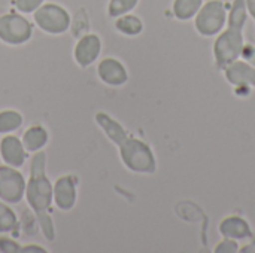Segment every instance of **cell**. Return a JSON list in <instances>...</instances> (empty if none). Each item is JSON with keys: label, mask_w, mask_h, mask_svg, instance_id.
I'll return each mask as SVG.
<instances>
[{"label": "cell", "mask_w": 255, "mask_h": 253, "mask_svg": "<svg viewBox=\"0 0 255 253\" xmlns=\"http://www.w3.org/2000/svg\"><path fill=\"white\" fill-rule=\"evenodd\" d=\"M96 122L105 136L118 148L120 158L130 171L139 174H152L157 170L155 157L145 142L130 136L118 121L105 112L96 113Z\"/></svg>", "instance_id": "6da1fadb"}, {"label": "cell", "mask_w": 255, "mask_h": 253, "mask_svg": "<svg viewBox=\"0 0 255 253\" xmlns=\"http://www.w3.org/2000/svg\"><path fill=\"white\" fill-rule=\"evenodd\" d=\"M24 195L30 210L36 215L43 237L48 242H54L55 227L49 215L52 204V185L46 176V154L43 149L34 152L30 161V176L25 182Z\"/></svg>", "instance_id": "7a4b0ae2"}, {"label": "cell", "mask_w": 255, "mask_h": 253, "mask_svg": "<svg viewBox=\"0 0 255 253\" xmlns=\"http://www.w3.org/2000/svg\"><path fill=\"white\" fill-rule=\"evenodd\" d=\"M248 19L245 0H235L227 16L226 30L220 31L214 43V57L220 69H226L230 63L236 61L245 46L244 28Z\"/></svg>", "instance_id": "3957f363"}, {"label": "cell", "mask_w": 255, "mask_h": 253, "mask_svg": "<svg viewBox=\"0 0 255 253\" xmlns=\"http://www.w3.org/2000/svg\"><path fill=\"white\" fill-rule=\"evenodd\" d=\"M229 10L223 0H208L194 16V27L202 36H215L227 24Z\"/></svg>", "instance_id": "277c9868"}, {"label": "cell", "mask_w": 255, "mask_h": 253, "mask_svg": "<svg viewBox=\"0 0 255 253\" xmlns=\"http://www.w3.org/2000/svg\"><path fill=\"white\" fill-rule=\"evenodd\" d=\"M33 22L39 30L48 34H63L72 24L70 13L57 3H43L33 12Z\"/></svg>", "instance_id": "5b68a950"}, {"label": "cell", "mask_w": 255, "mask_h": 253, "mask_svg": "<svg viewBox=\"0 0 255 253\" xmlns=\"http://www.w3.org/2000/svg\"><path fill=\"white\" fill-rule=\"evenodd\" d=\"M33 36L31 22L19 12L0 15V40L6 45H22Z\"/></svg>", "instance_id": "8992f818"}, {"label": "cell", "mask_w": 255, "mask_h": 253, "mask_svg": "<svg viewBox=\"0 0 255 253\" xmlns=\"http://www.w3.org/2000/svg\"><path fill=\"white\" fill-rule=\"evenodd\" d=\"M25 180L22 174L10 166H0V200L7 204H18L24 198Z\"/></svg>", "instance_id": "52a82bcc"}, {"label": "cell", "mask_w": 255, "mask_h": 253, "mask_svg": "<svg viewBox=\"0 0 255 253\" xmlns=\"http://www.w3.org/2000/svg\"><path fill=\"white\" fill-rule=\"evenodd\" d=\"M100 52H102L100 37L94 33H87L78 39L73 48V60L79 67L85 69L99 58Z\"/></svg>", "instance_id": "ba28073f"}, {"label": "cell", "mask_w": 255, "mask_h": 253, "mask_svg": "<svg viewBox=\"0 0 255 253\" xmlns=\"http://www.w3.org/2000/svg\"><path fill=\"white\" fill-rule=\"evenodd\" d=\"M78 191H76V177L72 174H64L55 180L52 185V201L55 206L63 210H72L76 204Z\"/></svg>", "instance_id": "9c48e42d"}, {"label": "cell", "mask_w": 255, "mask_h": 253, "mask_svg": "<svg viewBox=\"0 0 255 253\" xmlns=\"http://www.w3.org/2000/svg\"><path fill=\"white\" fill-rule=\"evenodd\" d=\"M97 76L105 85L109 86H121L128 81V73L124 64L112 57L103 58L97 64Z\"/></svg>", "instance_id": "30bf717a"}, {"label": "cell", "mask_w": 255, "mask_h": 253, "mask_svg": "<svg viewBox=\"0 0 255 253\" xmlns=\"http://www.w3.org/2000/svg\"><path fill=\"white\" fill-rule=\"evenodd\" d=\"M0 158L6 166L15 169L22 167L27 160V152L22 146L21 139L12 134H4V137L0 140Z\"/></svg>", "instance_id": "8fae6325"}, {"label": "cell", "mask_w": 255, "mask_h": 253, "mask_svg": "<svg viewBox=\"0 0 255 253\" xmlns=\"http://www.w3.org/2000/svg\"><path fill=\"white\" fill-rule=\"evenodd\" d=\"M226 78L233 85L255 86V67L247 61H233L226 69Z\"/></svg>", "instance_id": "7c38bea8"}, {"label": "cell", "mask_w": 255, "mask_h": 253, "mask_svg": "<svg viewBox=\"0 0 255 253\" xmlns=\"http://www.w3.org/2000/svg\"><path fill=\"white\" fill-rule=\"evenodd\" d=\"M48 137H49V134H48L45 127L30 125L24 131L21 142H22V146H24L27 154H34V152L42 151L48 145Z\"/></svg>", "instance_id": "4fadbf2b"}, {"label": "cell", "mask_w": 255, "mask_h": 253, "mask_svg": "<svg viewBox=\"0 0 255 253\" xmlns=\"http://www.w3.org/2000/svg\"><path fill=\"white\" fill-rule=\"evenodd\" d=\"M220 231L227 239H245L251 237V230L247 221L241 218H227L221 222Z\"/></svg>", "instance_id": "5bb4252c"}, {"label": "cell", "mask_w": 255, "mask_h": 253, "mask_svg": "<svg viewBox=\"0 0 255 253\" xmlns=\"http://www.w3.org/2000/svg\"><path fill=\"white\" fill-rule=\"evenodd\" d=\"M115 28L126 36H137L143 31V22L137 15L124 13L118 18H115Z\"/></svg>", "instance_id": "9a60e30c"}, {"label": "cell", "mask_w": 255, "mask_h": 253, "mask_svg": "<svg viewBox=\"0 0 255 253\" xmlns=\"http://www.w3.org/2000/svg\"><path fill=\"white\" fill-rule=\"evenodd\" d=\"M203 3L205 0H173L172 10L176 19L188 21L197 15Z\"/></svg>", "instance_id": "2e32d148"}, {"label": "cell", "mask_w": 255, "mask_h": 253, "mask_svg": "<svg viewBox=\"0 0 255 253\" xmlns=\"http://www.w3.org/2000/svg\"><path fill=\"white\" fill-rule=\"evenodd\" d=\"M22 125V116L19 112L4 109L0 112V134H10Z\"/></svg>", "instance_id": "e0dca14e"}, {"label": "cell", "mask_w": 255, "mask_h": 253, "mask_svg": "<svg viewBox=\"0 0 255 253\" xmlns=\"http://www.w3.org/2000/svg\"><path fill=\"white\" fill-rule=\"evenodd\" d=\"M9 233L18 236V219L12 209L0 201V234Z\"/></svg>", "instance_id": "ac0fdd59"}, {"label": "cell", "mask_w": 255, "mask_h": 253, "mask_svg": "<svg viewBox=\"0 0 255 253\" xmlns=\"http://www.w3.org/2000/svg\"><path fill=\"white\" fill-rule=\"evenodd\" d=\"M139 0H109L108 3V15L111 18H118L124 13H130L136 6Z\"/></svg>", "instance_id": "d6986e66"}, {"label": "cell", "mask_w": 255, "mask_h": 253, "mask_svg": "<svg viewBox=\"0 0 255 253\" xmlns=\"http://www.w3.org/2000/svg\"><path fill=\"white\" fill-rule=\"evenodd\" d=\"M12 3L16 12L24 15V13H33L37 7H40L45 3V0H13Z\"/></svg>", "instance_id": "ffe728a7"}, {"label": "cell", "mask_w": 255, "mask_h": 253, "mask_svg": "<svg viewBox=\"0 0 255 253\" xmlns=\"http://www.w3.org/2000/svg\"><path fill=\"white\" fill-rule=\"evenodd\" d=\"M0 252L16 253L21 252V248L9 237H0Z\"/></svg>", "instance_id": "44dd1931"}, {"label": "cell", "mask_w": 255, "mask_h": 253, "mask_svg": "<svg viewBox=\"0 0 255 253\" xmlns=\"http://www.w3.org/2000/svg\"><path fill=\"white\" fill-rule=\"evenodd\" d=\"M247 63H250L251 66L255 67V46L254 45H245L244 49H242V54H241Z\"/></svg>", "instance_id": "7402d4cb"}, {"label": "cell", "mask_w": 255, "mask_h": 253, "mask_svg": "<svg viewBox=\"0 0 255 253\" xmlns=\"http://www.w3.org/2000/svg\"><path fill=\"white\" fill-rule=\"evenodd\" d=\"M21 252H40V253H45L46 251L45 249H42L39 245H28L27 248H21Z\"/></svg>", "instance_id": "603a6c76"}, {"label": "cell", "mask_w": 255, "mask_h": 253, "mask_svg": "<svg viewBox=\"0 0 255 253\" xmlns=\"http://www.w3.org/2000/svg\"><path fill=\"white\" fill-rule=\"evenodd\" d=\"M245 4H247L248 15H251L253 19L255 21V0H245Z\"/></svg>", "instance_id": "cb8c5ba5"}]
</instances>
